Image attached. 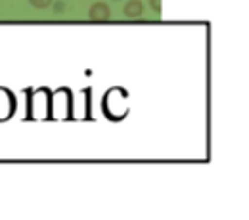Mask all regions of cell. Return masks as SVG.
I'll use <instances>...</instances> for the list:
<instances>
[{
	"instance_id": "cell-1",
	"label": "cell",
	"mask_w": 249,
	"mask_h": 220,
	"mask_svg": "<svg viewBox=\"0 0 249 220\" xmlns=\"http://www.w3.org/2000/svg\"><path fill=\"white\" fill-rule=\"evenodd\" d=\"M23 94L27 98L25 102V119L35 121V119H50V88H25Z\"/></svg>"
},
{
	"instance_id": "cell-2",
	"label": "cell",
	"mask_w": 249,
	"mask_h": 220,
	"mask_svg": "<svg viewBox=\"0 0 249 220\" xmlns=\"http://www.w3.org/2000/svg\"><path fill=\"white\" fill-rule=\"evenodd\" d=\"M50 119H73V92L69 88H58L50 96Z\"/></svg>"
},
{
	"instance_id": "cell-3",
	"label": "cell",
	"mask_w": 249,
	"mask_h": 220,
	"mask_svg": "<svg viewBox=\"0 0 249 220\" xmlns=\"http://www.w3.org/2000/svg\"><path fill=\"white\" fill-rule=\"evenodd\" d=\"M14 113H16V96L12 94V90L0 86V123L14 117Z\"/></svg>"
},
{
	"instance_id": "cell-4",
	"label": "cell",
	"mask_w": 249,
	"mask_h": 220,
	"mask_svg": "<svg viewBox=\"0 0 249 220\" xmlns=\"http://www.w3.org/2000/svg\"><path fill=\"white\" fill-rule=\"evenodd\" d=\"M89 17H90L92 21H107V19L111 17V10H109V6L104 4V2H94L92 8L89 10Z\"/></svg>"
},
{
	"instance_id": "cell-5",
	"label": "cell",
	"mask_w": 249,
	"mask_h": 220,
	"mask_svg": "<svg viewBox=\"0 0 249 220\" xmlns=\"http://www.w3.org/2000/svg\"><path fill=\"white\" fill-rule=\"evenodd\" d=\"M144 14V4L140 0H130L124 4V16L128 19H134V17H140Z\"/></svg>"
},
{
	"instance_id": "cell-6",
	"label": "cell",
	"mask_w": 249,
	"mask_h": 220,
	"mask_svg": "<svg viewBox=\"0 0 249 220\" xmlns=\"http://www.w3.org/2000/svg\"><path fill=\"white\" fill-rule=\"evenodd\" d=\"M81 94L85 96V113H83V119H92V111H90V96H92V90L90 88H85Z\"/></svg>"
},
{
	"instance_id": "cell-7",
	"label": "cell",
	"mask_w": 249,
	"mask_h": 220,
	"mask_svg": "<svg viewBox=\"0 0 249 220\" xmlns=\"http://www.w3.org/2000/svg\"><path fill=\"white\" fill-rule=\"evenodd\" d=\"M29 4L36 10H44V8H48L52 4V0H29Z\"/></svg>"
},
{
	"instance_id": "cell-8",
	"label": "cell",
	"mask_w": 249,
	"mask_h": 220,
	"mask_svg": "<svg viewBox=\"0 0 249 220\" xmlns=\"http://www.w3.org/2000/svg\"><path fill=\"white\" fill-rule=\"evenodd\" d=\"M150 6H152V10L159 14L161 12V0H150Z\"/></svg>"
},
{
	"instance_id": "cell-9",
	"label": "cell",
	"mask_w": 249,
	"mask_h": 220,
	"mask_svg": "<svg viewBox=\"0 0 249 220\" xmlns=\"http://www.w3.org/2000/svg\"><path fill=\"white\" fill-rule=\"evenodd\" d=\"M62 8H63V4H56V6H54V12H56V14H62L63 12Z\"/></svg>"
}]
</instances>
